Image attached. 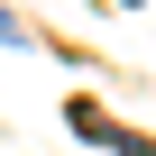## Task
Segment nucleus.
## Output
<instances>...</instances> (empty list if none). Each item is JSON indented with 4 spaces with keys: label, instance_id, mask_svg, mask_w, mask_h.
Returning <instances> with one entry per match:
<instances>
[{
    "label": "nucleus",
    "instance_id": "1",
    "mask_svg": "<svg viewBox=\"0 0 156 156\" xmlns=\"http://www.w3.org/2000/svg\"><path fill=\"white\" fill-rule=\"evenodd\" d=\"M19 37H28V28H19V9H0V46H19Z\"/></svg>",
    "mask_w": 156,
    "mask_h": 156
}]
</instances>
